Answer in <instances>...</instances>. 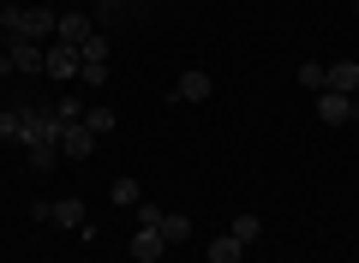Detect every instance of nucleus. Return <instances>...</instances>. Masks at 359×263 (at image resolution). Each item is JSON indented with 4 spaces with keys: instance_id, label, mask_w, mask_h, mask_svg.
I'll list each match as a JSON object with an SVG mask.
<instances>
[{
    "instance_id": "1",
    "label": "nucleus",
    "mask_w": 359,
    "mask_h": 263,
    "mask_svg": "<svg viewBox=\"0 0 359 263\" xmlns=\"http://www.w3.org/2000/svg\"><path fill=\"white\" fill-rule=\"evenodd\" d=\"M0 30H13V36H54L60 30V13H48V6H0Z\"/></svg>"
},
{
    "instance_id": "2",
    "label": "nucleus",
    "mask_w": 359,
    "mask_h": 263,
    "mask_svg": "<svg viewBox=\"0 0 359 263\" xmlns=\"http://www.w3.org/2000/svg\"><path fill=\"white\" fill-rule=\"evenodd\" d=\"M18 114H25V150L30 144H60L66 126L54 120V108H18Z\"/></svg>"
},
{
    "instance_id": "3",
    "label": "nucleus",
    "mask_w": 359,
    "mask_h": 263,
    "mask_svg": "<svg viewBox=\"0 0 359 263\" xmlns=\"http://www.w3.org/2000/svg\"><path fill=\"white\" fill-rule=\"evenodd\" d=\"M318 120H323V126H359V96L318 90Z\"/></svg>"
},
{
    "instance_id": "4",
    "label": "nucleus",
    "mask_w": 359,
    "mask_h": 263,
    "mask_svg": "<svg viewBox=\"0 0 359 263\" xmlns=\"http://www.w3.org/2000/svg\"><path fill=\"white\" fill-rule=\"evenodd\" d=\"M78 66H84V54H78L72 42L54 36L48 48H42V72H48V78H78Z\"/></svg>"
},
{
    "instance_id": "5",
    "label": "nucleus",
    "mask_w": 359,
    "mask_h": 263,
    "mask_svg": "<svg viewBox=\"0 0 359 263\" xmlns=\"http://www.w3.org/2000/svg\"><path fill=\"white\" fill-rule=\"evenodd\" d=\"M90 150H96V132H90L84 120H72V126L60 132V156H66V162H84Z\"/></svg>"
},
{
    "instance_id": "6",
    "label": "nucleus",
    "mask_w": 359,
    "mask_h": 263,
    "mask_svg": "<svg viewBox=\"0 0 359 263\" xmlns=\"http://www.w3.org/2000/svg\"><path fill=\"white\" fill-rule=\"evenodd\" d=\"M323 90H335V96H359V60L323 66Z\"/></svg>"
},
{
    "instance_id": "7",
    "label": "nucleus",
    "mask_w": 359,
    "mask_h": 263,
    "mask_svg": "<svg viewBox=\"0 0 359 263\" xmlns=\"http://www.w3.org/2000/svg\"><path fill=\"white\" fill-rule=\"evenodd\" d=\"M162 251H168L162 227H132V257L138 263H162Z\"/></svg>"
},
{
    "instance_id": "8",
    "label": "nucleus",
    "mask_w": 359,
    "mask_h": 263,
    "mask_svg": "<svg viewBox=\"0 0 359 263\" xmlns=\"http://www.w3.org/2000/svg\"><path fill=\"white\" fill-rule=\"evenodd\" d=\"M6 60H13V72H42V48L30 36H13L6 42Z\"/></svg>"
},
{
    "instance_id": "9",
    "label": "nucleus",
    "mask_w": 359,
    "mask_h": 263,
    "mask_svg": "<svg viewBox=\"0 0 359 263\" xmlns=\"http://www.w3.org/2000/svg\"><path fill=\"white\" fill-rule=\"evenodd\" d=\"M210 90H216V84H210V72H198V66H192V72H180L174 96L180 102H210Z\"/></svg>"
},
{
    "instance_id": "10",
    "label": "nucleus",
    "mask_w": 359,
    "mask_h": 263,
    "mask_svg": "<svg viewBox=\"0 0 359 263\" xmlns=\"http://www.w3.org/2000/svg\"><path fill=\"white\" fill-rule=\"evenodd\" d=\"M90 30H96V25H90L84 13H60V30H54V36H60V42H72V48H84V36H90Z\"/></svg>"
},
{
    "instance_id": "11",
    "label": "nucleus",
    "mask_w": 359,
    "mask_h": 263,
    "mask_svg": "<svg viewBox=\"0 0 359 263\" xmlns=\"http://www.w3.org/2000/svg\"><path fill=\"white\" fill-rule=\"evenodd\" d=\"M48 222H60V227H84V198H54V203H48Z\"/></svg>"
},
{
    "instance_id": "12",
    "label": "nucleus",
    "mask_w": 359,
    "mask_h": 263,
    "mask_svg": "<svg viewBox=\"0 0 359 263\" xmlns=\"http://www.w3.org/2000/svg\"><path fill=\"white\" fill-rule=\"evenodd\" d=\"M60 162H66V156H60V144H30V168H36V174H54Z\"/></svg>"
},
{
    "instance_id": "13",
    "label": "nucleus",
    "mask_w": 359,
    "mask_h": 263,
    "mask_svg": "<svg viewBox=\"0 0 359 263\" xmlns=\"http://www.w3.org/2000/svg\"><path fill=\"white\" fill-rule=\"evenodd\" d=\"M0 144H25V114L0 108Z\"/></svg>"
},
{
    "instance_id": "14",
    "label": "nucleus",
    "mask_w": 359,
    "mask_h": 263,
    "mask_svg": "<svg viewBox=\"0 0 359 263\" xmlns=\"http://www.w3.org/2000/svg\"><path fill=\"white\" fill-rule=\"evenodd\" d=\"M228 234L240 239V245H257V234H264V222H257V215L245 210V215H233V227H228Z\"/></svg>"
},
{
    "instance_id": "15",
    "label": "nucleus",
    "mask_w": 359,
    "mask_h": 263,
    "mask_svg": "<svg viewBox=\"0 0 359 263\" xmlns=\"http://www.w3.org/2000/svg\"><path fill=\"white\" fill-rule=\"evenodd\" d=\"M240 257H245V245H240L233 234H222L216 245H210V263H240Z\"/></svg>"
},
{
    "instance_id": "16",
    "label": "nucleus",
    "mask_w": 359,
    "mask_h": 263,
    "mask_svg": "<svg viewBox=\"0 0 359 263\" xmlns=\"http://www.w3.org/2000/svg\"><path fill=\"white\" fill-rule=\"evenodd\" d=\"M186 234H192V222L168 210V215H162V239H168V245H186Z\"/></svg>"
},
{
    "instance_id": "17",
    "label": "nucleus",
    "mask_w": 359,
    "mask_h": 263,
    "mask_svg": "<svg viewBox=\"0 0 359 263\" xmlns=\"http://www.w3.org/2000/svg\"><path fill=\"white\" fill-rule=\"evenodd\" d=\"M78 84H84V90L108 84V60H84V66H78Z\"/></svg>"
},
{
    "instance_id": "18",
    "label": "nucleus",
    "mask_w": 359,
    "mask_h": 263,
    "mask_svg": "<svg viewBox=\"0 0 359 263\" xmlns=\"http://www.w3.org/2000/svg\"><path fill=\"white\" fill-rule=\"evenodd\" d=\"M84 126L102 138V132H114V108H84Z\"/></svg>"
},
{
    "instance_id": "19",
    "label": "nucleus",
    "mask_w": 359,
    "mask_h": 263,
    "mask_svg": "<svg viewBox=\"0 0 359 263\" xmlns=\"http://www.w3.org/2000/svg\"><path fill=\"white\" fill-rule=\"evenodd\" d=\"M54 120H60V126L84 120V102H78V96H60V102H54Z\"/></svg>"
},
{
    "instance_id": "20",
    "label": "nucleus",
    "mask_w": 359,
    "mask_h": 263,
    "mask_svg": "<svg viewBox=\"0 0 359 263\" xmlns=\"http://www.w3.org/2000/svg\"><path fill=\"white\" fill-rule=\"evenodd\" d=\"M78 54H84V60H108V36H102V30H90V36H84V48H78Z\"/></svg>"
},
{
    "instance_id": "21",
    "label": "nucleus",
    "mask_w": 359,
    "mask_h": 263,
    "mask_svg": "<svg viewBox=\"0 0 359 263\" xmlns=\"http://www.w3.org/2000/svg\"><path fill=\"white\" fill-rule=\"evenodd\" d=\"M162 215H168L162 203H144V198H138V227H162Z\"/></svg>"
},
{
    "instance_id": "22",
    "label": "nucleus",
    "mask_w": 359,
    "mask_h": 263,
    "mask_svg": "<svg viewBox=\"0 0 359 263\" xmlns=\"http://www.w3.org/2000/svg\"><path fill=\"white\" fill-rule=\"evenodd\" d=\"M114 203H132L138 210V180H114Z\"/></svg>"
},
{
    "instance_id": "23",
    "label": "nucleus",
    "mask_w": 359,
    "mask_h": 263,
    "mask_svg": "<svg viewBox=\"0 0 359 263\" xmlns=\"http://www.w3.org/2000/svg\"><path fill=\"white\" fill-rule=\"evenodd\" d=\"M299 84H306V90H323V66L306 60V66H299Z\"/></svg>"
},
{
    "instance_id": "24",
    "label": "nucleus",
    "mask_w": 359,
    "mask_h": 263,
    "mask_svg": "<svg viewBox=\"0 0 359 263\" xmlns=\"http://www.w3.org/2000/svg\"><path fill=\"white\" fill-rule=\"evenodd\" d=\"M353 13H359V0H353Z\"/></svg>"
}]
</instances>
